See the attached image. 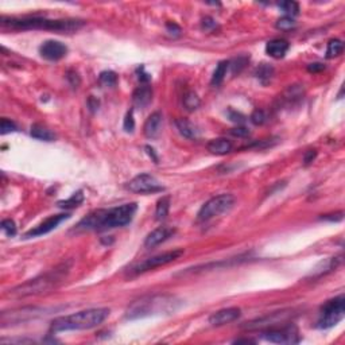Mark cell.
Returning a JSON list of instances; mask_svg holds the SVG:
<instances>
[{
  "instance_id": "6da1fadb",
  "label": "cell",
  "mask_w": 345,
  "mask_h": 345,
  "mask_svg": "<svg viewBox=\"0 0 345 345\" xmlns=\"http://www.w3.org/2000/svg\"><path fill=\"white\" fill-rule=\"evenodd\" d=\"M138 205L128 202L109 209H99L89 213L77 224L78 231H107L130 224L135 216Z\"/></svg>"
},
{
  "instance_id": "7a4b0ae2",
  "label": "cell",
  "mask_w": 345,
  "mask_h": 345,
  "mask_svg": "<svg viewBox=\"0 0 345 345\" xmlns=\"http://www.w3.org/2000/svg\"><path fill=\"white\" fill-rule=\"evenodd\" d=\"M85 25L78 19H49L45 17L2 18V26L11 30H51L62 33H73Z\"/></svg>"
},
{
  "instance_id": "3957f363",
  "label": "cell",
  "mask_w": 345,
  "mask_h": 345,
  "mask_svg": "<svg viewBox=\"0 0 345 345\" xmlns=\"http://www.w3.org/2000/svg\"><path fill=\"white\" fill-rule=\"evenodd\" d=\"M109 316V309L96 308L81 310V312L73 313L69 316L58 317L51 321L50 324V332H69V330H86L99 326L107 320Z\"/></svg>"
},
{
  "instance_id": "277c9868",
  "label": "cell",
  "mask_w": 345,
  "mask_h": 345,
  "mask_svg": "<svg viewBox=\"0 0 345 345\" xmlns=\"http://www.w3.org/2000/svg\"><path fill=\"white\" fill-rule=\"evenodd\" d=\"M68 271H69V267L65 263L61 264L50 272H46L43 275L27 280L25 283L19 284L13 290H10L9 296L14 297V298H25V297L37 296V294L50 292L58 283H61Z\"/></svg>"
},
{
  "instance_id": "5b68a950",
  "label": "cell",
  "mask_w": 345,
  "mask_h": 345,
  "mask_svg": "<svg viewBox=\"0 0 345 345\" xmlns=\"http://www.w3.org/2000/svg\"><path fill=\"white\" fill-rule=\"evenodd\" d=\"M176 300L170 296H148L132 302L126 312L127 320H138L144 317L171 313L176 310Z\"/></svg>"
},
{
  "instance_id": "8992f818",
  "label": "cell",
  "mask_w": 345,
  "mask_h": 345,
  "mask_svg": "<svg viewBox=\"0 0 345 345\" xmlns=\"http://www.w3.org/2000/svg\"><path fill=\"white\" fill-rule=\"evenodd\" d=\"M345 316V298L344 296L336 297L333 300L328 301L321 308L320 317L317 321V326L320 329L333 328L334 325L340 322Z\"/></svg>"
},
{
  "instance_id": "52a82bcc",
  "label": "cell",
  "mask_w": 345,
  "mask_h": 345,
  "mask_svg": "<svg viewBox=\"0 0 345 345\" xmlns=\"http://www.w3.org/2000/svg\"><path fill=\"white\" fill-rule=\"evenodd\" d=\"M235 205V197L232 194H220L210 200L201 206V209L197 213V221L206 222L214 217H218L220 214L225 213Z\"/></svg>"
},
{
  "instance_id": "ba28073f",
  "label": "cell",
  "mask_w": 345,
  "mask_h": 345,
  "mask_svg": "<svg viewBox=\"0 0 345 345\" xmlns=\"http://www.w3.org/2000/svg\"><path fill=\"white\" fill-rule=\"evenodd\" d=\"M184 255V250H172L167 251V252H163V254L155 255V256H151V258L146 259L143 262H140L136 266L131 268V274L134 275H138V274H143L146 271H150V270H154V268L162 267V266H166L168 263H172L176 262L177 259H180Z\"/></svg>"
},
{
  "instance_id": "9c48e42d",
  "label": "cell",
  "mask_w": 345,
  "mask_h": 345,
  "mask_svg": "<svg viewBox=\"0 0 345 345\" xmlns=\"http://www.w3.org/2000/svg\"><path fill=\"white\" fill-rule=\"evenodd\" d=\"M260 337L274 344H294L300 341V333L294 325L280 326V328H268L260 333Z\"/></svg>"
},
{
  "instance_id": "30bf717a",
  "label": "cell",
  "mask_w": 345,
  "mask_h": 345,
  "mask_svg": "<svg viewBox=\"0 0 345 345\" xmlns=\"http://www.w3.org/2000/svg\"><path fill=\"white\" fill-rule=\"evenodd\" d=\"M126 189L132 192V193H140V194H147V193H156V192H162L164 189L163 186L160 185V182L156 180L154 176L143 172L134 177L130 182H127Z\"/></svg>"
},
{
  "instance_id": "8fae6325",
  "label": "cell",
  "mask_w": 345,
  "mask_h": 345,
  "mask_svg": "<svg viewBox=\"0 0 345 345\" xmlns=\"http://www.w3.org/2000/svg\"><path fill=\"white\" fill-rule=\"evenodd\" d=\"M293 316H294L293 310H282V312L271 313L268 316L260 317V318L247 322L246 325H243V329H246V330H258V329L274 328V326H278L279 324L286 322Z\"/></svg>"
},
{
  "instance_id": "7c38bea8",
  "label": "cell",
  "mask_w": 345,
  "mask_h": 345,
  "mask_svg": "<svg viewBox=\"0 0 345 345\" xmlns=\"http://www.w3.org/2000/svg\"><path fill=\"white\" fill-rule=\"evenodd\" d=\"M70 217L69 213H61V214H53L50 216L46 220L38 224L37 226H34L33 229H30L29 232H26L25 238L30 239V238H37V236H43V235L49 234L51 231H54L57 228L61 222H64L65 220Z\"/></svg>"
},
{
  "instance_id": "4fadbf2b",
  "label": "cell",
  "mask_w": 345,
  "mask_h": 345,
  "mask_svg": "<svg viewBox=\"0 0 345 345\" xmlns=\"http://www.w3.org/2000/svg\"><path fill=\"white\" fill-rule=\"evenodd\" d=\"M39 54L47 61H60L68 54V47L60 41H46L39 47Z\"/></svg>"
},
{
  "instance_id": "5bb4252c",
  "label": "cell",
  "mask_w": 345,
  "mask_h": 345,
  "mask_svg": "<svg viewBox=\"0 0 345 345\" xmlns=\"http://www.w3.org/2000/svg\"><path fill=\"white\" fill-rule=\"evenodd\" d=\"M242 316V312L239 308H226L221 309L218 312H214L212 316L209 317V324L212 326H222V325L234 322Z\"/></svg>"
},
{
  "instance_id": "9a60e30c",
  "label": "cell",
  "mask_w": 345,
  "mask_h": 345,
  "mask_svg": "<svg viewBox=\"0 0 345 345\" xmlns=\"http://www.w3.org/2000/svg\"><path fill=\"white\" fill-rule=\"evenodd\" d=\"M176 234V229L174 228H170V226H159L156 228L152 232L147 235V238L144 239V247L147 248H152V247L159 246L160 243L166 242L167 239H170L172 235Z\"/></svg>"
},
{
  "instance_id": "2e32d148",
  "label": "cell",
  "mask_w": 345,
  "mask_h": 345,
  "mask_svg": "<svg viewBox=\"0 0 345 345\" xmlns=\"http://www.w3.org/2000/svg\"><path fill=\"white\" fill-rule=\"evenodd\" d=\"M162 113L160 112H152L151 115L148 116L147 120L144 122L143 126V134L148 139H155L158 138L162 131Z\"/></svg>"
},
{
  "instance_id": "e0dca14e",
  "label": "cell",
  "mask_w": 345,
  "mask_h": 345,
  "mask_svg": "<svg viewBox=\"0 0 345 345\" xmlns=\"http://www.w3.org/2000/svg\"><path fill=\"white\" fill-rule=\"evenodd\" d=\"M290 49V43H289L286 39H282V38H275V39H271V41L267 42L266 45V53L270 55V57L275 58V60H280L286 55V53Z\"/></svg>"
},
{
  "instance_id": "ac0fdd59",
  "label": "cell",
  "mask_w": 345,
  "mask_h": 345,
  "mask_svg": "<svg viewBox=\"0 0 345 345\" xmlns=\"http://www.w3.org/2000/svg\"><path fill=\"white\" fill-rule=\"evenodd\" d=\"M151 100L152 89L148 84H142V85L138 86L135 91H134L132 101H134V105H135V107L146 108L148 104L151 103Z\"/></svg>"
},
{
  "instance_id": "d6986e66",
  "label": "cell",
  "mask_w": 345,
  "mask_h": 345,
  "mask_svg": "<svg viewBox=\"0 0 345 345\" xmlns=\"http://www.w3.org/2000/svg\"><path fill=\"white\" fill-rule=\"evenodd\" d=\"M206 148H208V151L214 154V155H226L232 151L234 144L226 138H216V139L210 140Z\"/></svg>"
},
{
  "instance_id": "ffe728a7",
  "label": "cell",
  "mask_w": 345,
  "mask_h": 345,
  "mask_svg": "<svg viewBox=\"0 0 345 345\" xmlns=\"http://www.w3.org/2000/svg\"><path fill=\"white\" fill-rule=\"evenodd\" d=\"M176 126H177L178 131L184 138L186 139L196 140L200 138V130L194 123H192L188 119H177L176 120Z\"/></svg>"
},
{
  "instance_id": "44dd1931",
  "label": "cell",
  "mask_w": 345,
  "mask_h": 345,
  "mask_svg": "<svg viewBox=\"0 0 345 345\" xmlns=\"http://www.w3.org/2000/svg\"><path fill=\"white\" fill-rule=\"evenodd\" d=\"M30 135L38 140H43V142H53L55 139V134L41 123H34L31 126Z\"/></svg>"
},
{
  "instance_id": "7402d4cb",
  "label": "cell",
  "mask_w": 345,
  "mask_h": 345,
  "mask_svg": "<svg viewBox=\"0 0 345 345\" xmlns=\"http://www.w3.org/2000/svg\"><path fill=\"white\" fill-rule=\"evenodd\" d=\"M229 69V62L228 61H221L218 62V65L216 66V69L213 72V76H212V80H210V84L212 85H220L224 78L226 76V72Z\"/></svg>"
},
{
  "instance_id": "603a6c76",
  "label": "cell",
  "mask_w": 345,
  "mask_h": 345,
  "mask_svg": "<svg viewBox=\"0 0 345 345\" xmlns=\"http://www.w3.org/2000/svg\"><path fill=\"white\" fill-rule=\"evenodd\" d=\"M168 210H170V197L168 196H164V197L159 198L158 202H156L155 208V218L158 221H162L164 218L167 217Z\"/></svg>"
},
{
  "instance_id": "cb8c5ba5",
  "label": "cell",
  "mask_w": 345,
  "mask_h": 345,
  "mask_svg": "<svg viewBox=\"0 0 345 345\" xmlns=\"http://www.w3.org/2000/svg\"><path fill=\"white\" fill-rule=\"evenodd\" d=\"M255 76L262 84H267L271 81L272 76H274V68L268 64H262L259 65V68L255 72Z\"/></svg>"
},
{
  "instance_id": "d4e9b609",
  "label": "cell",
  "mask_w": 345,
  "mask_h": 345,
  "mask_svg": "<svg viewBox=\"0 0 345 345\" xmlns=\"http://www.w3.org/2000/svg\"><path fill=\"white\" fill-rule=\"evenodd\" d=\"M82 201H84V194H82L81 190H78L74 194H72L70 198L58 202V206L62 208V209H70V208H77V206H80Z\"/></svg>"
},
{
  "instance_id": "484cf974",
  "label": "cell",
  "mask_w": 345,
  "mask_h": 345,
  "mask_svg": "<svg viewBox=\"0 0 345 345\" xmlns=\"http://www.w3.org/2000/svg\"><path fill=\"white\" fill-rule=\"evenodd\" d=\"M182 103H184V107H185L188 111L193 112L200 108V105H201V100H200V97H198L196 92H188V93L184 96Z\"/></svg>"
},
{
  "instance_id": "4316f807",
  "label": "cell",
  "mask_w": 345,
  "mask_h": 345,
  "mask_svg": "<svg viewBox=\"0 0 345 345\" xmlns=\"http://www.w3.org/2000/svg\"><path fill=\"white\" fill-rule=\"evenodd\" d=\"M344 51V43L340 39H330L328 42V47H326V58H334L341 55Z\"/></svg>"
},
{
  "instance_id": "83f0119b",
  "label": "cell",
  "mask_w": 345,
  "mask_h": 345,
  "mask_svg": "<svg viewBox=\"0 0 345 345\" xmlns=\"http://www.w3.org/2000/svg\"><path fill=\"white\" fill-rule=\"evenodd\" d=\"M99 82L100 85L104 86V88H112L118 84V76L112 70H104L100 73Z\"/></svg>"
},
{
  "instance_id": "f1b7e54d",
  "label": "cell",
  "mask_w": 345,
  "mask_h": 345,
  "mask_svg": "<svg viewBox=\"0 0 345 345\" xmlns=\"http://www.w3.org/2000/svg\"><path fill=\"white\" fill-rule=\"evenodd\" d=\"M279 9L284 14V17H296L300 13V6L296 2H282L279 3Z\"/></svg>"
},
{
  "instance_id": "f546056e",
  "label": "cell",
  "mask_w": 345,
  "mask_h": 345,
  "mask_svg": "<svg viewBox=\"0 0 345 345\" xmlns=\"http://www.w3.org/2000/svg\"><path fill=\"white\" fill-rule=\"evenodd\" d=\"M251 123L255 124V126H263L264 123H267L268 115L266 113V111L263 109H255L250 116Z\"/></svg>"
},
{
  "instance_id": "4dcf8cb0",
  "label": "cell",
  "mask_w": 345,
  "mask_h": 345,
  "mask_svg": "<svg viewBox=\"0 0 345 345\" xmlns=\"http://www.w3.org/2000/svg\"><path fill=\"white\" fill-rule=\"evenodd\" d=\"M276 29L283 30V31H288V30H292L296 27V21L290 17H283L276 21Z\"/></svg>"
},
{
  "instance_id": "1f68e13d",
  "label": "cell",
  "mask_w": 345,
  "mask_h": 345,
  "mask_svg": "<svg viewBox=\"0 0 345 345\" xmlns=\"http://www.w3.org/2000/svg\"><path fill=\"white\" fill-rule=\"evenodd\" d=\"M2 231H3L9 238L15 236V235H17V225H15L14 220H11V218L3 220V221H2Z\"/></svg>"
},
{
  "instance_id": "d6a6232c",
  "label": "cell",
  "mask_w": 345,
  "mask_h": 345,
  "mask_svg": "<svg viewBox=\"0 0 345 345\" xmlns=\"http://www.w3.org/2000/svg\"><path fill=\"white\" fill-rule=\"evenodd\" d=\"M14 131H18L17 124L14 123V122H11V120L3 118V119H2V124H0V132H2V135H6V134H10V132Z\"/></svg>"
},
{
  "instance_id": "836d02e7",
  "label": "cell",
  "mask_w": 345,
  "mask_h": 345,
  "mask_svg": "<svg viewBox=\"0 0 345 345\" xmlns=\"http://www.w3.org/2000/svg\"><path fill=\"white\" fill-rule=\"evenodd\" d=\"M123 128L126 132H132L134 128H135V119H134V112L130 111L127 112V115L124 118Z\"/></svg>"
},
{
  "instance_id": "e575fe53",
  "label": "cell",
  "mask_w": 345,
  "mask_h": 345,
  "mask_svg": "<svg viewBox=\"0 0 345 345\" xmlns=\"http://www.w3.org/2000/svg\"><path fill=\"white\" fill-rule=\"evenodd\" d=\"M231 134L234 136H238V138H248L251 135V131L247 127H243V126H238L231 130Z\"/></svg>"
},
{
  "instance_id": "d590c367",
  "label": "cell",
  "mask_w": 345,
  "mask_h": 345,
  "mask_svg": "<svg viewBox=\"0 0 345 345\" xmlns=\"http://www.w3.org/2000/svg\"><path fill=\"white\" fill-rule=\"evenodd\" d=\"M166 29H167V33L171 34L172 37H180L182 33L181 27H180L177 23H174V22H168V23H166Z\"/></svg>"
},
{
  "instance_id": "8d00e7d4",
  "label": "cell",
  "mask_w": 345,
  "mask_h": 345,
  "mask_svg": "<svg viewBox=\"0 0 345 345\" xmlns=\"http://www.w3.org/2000/svg\"><path fill=\"white\" fill-rule=\"evenodd\" d=\"M66 77H68V80L70 81L72 86H74V88H77V86L80 85V76L77 74V72H74V70H69Z\"/></svg>"
},
{
  "instance_id": "74e56055",
  "label": "cell",
  "mask_w": 345,
  "mask_h": 345,
  "mask_svg": "<svg viewBox=\"0 0 345 345\" xmlns=\"http://www.w3.org/2000/svg\"><path fill=\"white\" fill-rule=\"evenodd\" d=\"M229 119L232 120V122H235V123L242 124V123H244V122H246V116L242 115L240 112L232 111V109H231L229 111Z\"/></svg>"
},
{
  "instance_id": "f35d334b",
  "label": "cell",
  "mask_w": 345,
  "mask_h": 345,
  "mask_svg": "<svg viewBox=\"0 0 345 345\" xmlns=\"http://www.w3.org/2000/svg\"><path fill=\"white\" fill-rule=\"evenodd\" d=\"M317 156V151L316 150H309V151L305 152L304 155V162L305 164H310L313 162V160L316 159Z\"/></svg>"
},
{
  "instance_id": "ab89813d",
  "label": "cell",
  "mask_w": 345,
  "mask_h": 345,
  "mask_svg": "<svg viewBox=\"0 0 345 345\" xmlns=\"http://www.w3.org/2000/svg\"><path fill=\"white\" fill-rule=\"evenodd\" d=\"M216 22L212 19V18H205L204 21H202V27H204V30H208L209 31L210 29H214L216 27Z\"/></svg>"
},
{
  "instance_id": "60d3db41",
  "label": "cell",
  "mask_w": 345,
  "mask_h": 345,
  "mask_svg": "<svg viewBox=\"0 0 345 345\" xmlns=\"http://www.w3.org/2000/svg\"><path fill=\"white\" fill-rule=\"evenodd\" d=\"M325 66L322 65V64H310V65L308 66V70L310 72V73H317V72H321V70H324Z\"/></svg>"
},
{
  "instance_id": "b9f144b4",
  "label": "cell",
  "mask_w": 345,
  "mask_h": 345,
  "mask_svg": "<svg viewBox=\"0 0 345 345\" xmlns=\"http://www.w3.org/2000/svg\"><path fill=\"white\" fill-rule=\"evenodd\" d=\"M146 150H147L148 155L152 156V159L155 160V163H156V162H158V158H156V155H155V154H154V148H151V147H150V146H147V147H146Z\"/></svg>"
}]
</instances>
